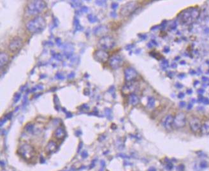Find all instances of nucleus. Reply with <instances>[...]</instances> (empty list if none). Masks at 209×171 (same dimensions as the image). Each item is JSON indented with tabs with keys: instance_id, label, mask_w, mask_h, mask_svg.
<instances>
[{
	"instance_id": "nucleus-1",
	"label": "nucleus",
	"mask_w": 209,
	"mask_h": 171,
	"mask_svg": "<svg viewBox=\"0 0 209 171\" xmlns=\"http://www.w3.org/2000/svg\"><path fill=\"white\" fill-rule=\"evenodd\" d=\"M46 25L45 19L41 16H37L27 22L26 28L30 33H38L45 30Z\"/></svg>"
},
{
	"instance_id": "nucleus-2",
	"label": "nucleus",
	"mask_w": 209,
	"mask_h": 171,
	"mask_svg": "<svg viewBox=\"0 0 209 171\" xmlns=\"http://www.w3.org/2000/svg\"><path fill=\"white\" fill-rule=\"evenodd\" d=\"M200 16V10L196 8H189L180 13V21L184 24H190Z\"/></svg>"
},
{
	"instance_id": "nucleus-3",
	"label": "nucleus",
	"mask_w": 209,
	"mask_h": 171,
	"mask_svg": "<svg viewBox=\"0 0 209 171\" xmlns=\"http://www.w3.org/2000/svg\"><path fill=\"white\" fill-rule=\"evenodd\" d=\"M46 6V3L42 0L31 1L28 4L26 12L28 16H36L42 12Z\"/></svg>"
},
{
	"instance_id": "nucleus-4",
	"label": "nucleus",
	"mask_w": 209,
	"mask_h": 171,
	"mask_svg": "<svg viewBox=\"0 0 209 171\" xmlns=\"http://www.w3.org/2000/svg\"><path fill=\"white\" fill-rule=\"evenodd\" d=\"M115 45L114 38L110 36L105 35L102 37L98 42V46L102 50H110Z\"/></svg>"
},
{
	"instance_id": "nucleus-5",
	"label": "nucleus",
	"mask_w": 209,
	"mask_h": 171,
	"mask_svg": "<svg viewBox=\"0 0 209 171\" xmlns=\"http://www.w3.org/2000/svg\"><path fill=\"white\" fill-rule=\"evenodd\" d=\"M18 152L19 155L22 156V157L26 160L31 158L35 155V149L31 146L28 144H24L19 148Z\"/></svg>"
},
{
	"instance_id": "nucleus-6",
	"label": "nucleus",
	"mask_w": 209,
	"mask_h": 171,
	"mask_svg": "<svg viewBox=\"0 0 209 171\" xmlns=\"http://www.w3.org/2000/svg\"><path fill=\"white\" fill-rule=\"evenodd\" d=\"M137 3L135 1L127 3L121 8L120 10V14L123 17L129 16L137 10Z\"/></svg>"
},
{
	"instance_id": "nucleus-7",
	"label": "nucleus",
	"mask_w": 209,
	"mask_h": 171,
	"mask_svg": "<svg viewBox=\"0 0 209 171\" xmlns=\"http://www.w3.org/2000/svg\"><path fill=\"white\" fill-rule=\"evenodd\" d=\"M186 116L183 112L178 113L173 118V128L179 129L182 128L186 126Z\"/></svg>"
},
{
	"instance_id": "nucleus-8",
	"label": "nucleus",
	"mask_w": 209,
	"mask_h": 171,
	"mask_svg": "<svg viewBox=\"0 0 209 171\" xmlns=\"http://www.w3.org/2000/svg\"><path fill=\"white\" fill-rule=\"evenodd\" d=\"M123 63V58L118 55L112 56L109 60V66L114 70H117L122 66Z\"/></svg>"
},
{
	"instance_id": "nucleus-9",
	"label": "nucleus",
	"mask_w": 209,
	"mask_h": 171,
	"mask_svg": "<svg viewBox=\"0 0 209 171\" xmlns=\"http://www.w3.org/2000/svg\"><path fill=\"white\" fill-rule=\"evenodd\" d=\"M23 46L22 39L18 37L13 38L8 45V49L12 52H17L21 49Z\"/></svg>"
},
{
	"instance_id": "nucleus-10",
	"label": "nucleus",
	"mask_w": 209,
	"mask_h": 171,
	"mask_svg": "<svg viewBox=\"0 0 209 171\" xmlns=\"http://www.w3.org/2000/svg\"><path fill=\"white\" fill-rule=\"evenodd\" d=\"M202 125V121L196 117H193L189 120V126L191 131L194 134L200 133Z\"/></svg>"
},
{
	"instance_id": "nucleus-11",
	"label": "nucleus",
	"mask_w": 209,
	"mask_h": 171,
	"mask_svg": "<svg viewBox=\"0 0 209 171\" xmlns=\"http://www.w3.org/2000/svg\"><path fill=\"white\" fill-rule=\"evenodd\" d=\"M94 59L100 63H105L109 59V55L104 50L100 49L96 51L93 54Z\"/></svg>"
},
{
	"instance_id": "nucleus-12",
	"label": "nucleus",
	"mask_w": 209,
	"mask_h": 171,
	"mask_svg": "<svg viewBox=\"0 0 209 171\" xmlns=\"http://www.w3.org/2000/svg\"><path fill=\"white\" fill-rule=\"evenodd\" d=\"M173 118L174 117L171 114H168L163 117L161 119V123L164 128L168 131H171L173 127Z\"/></svg>"
},
{
	"instance_id": "nucleus-13",
	"label": "nucleus",
	"mask_w": 209,
	"mask_h": 171,
	"mask_svg": "<svg viewBox=\"0 0 209 171\" xmlns=\"http://www.w3.org/2000/svg\"><path fill=\"white\" fill-rule=\"evenodd\" d=\"M138 76V73L133 68L128 67L124 70V78L126 82H132Z\"/></svg>"
},
{
	"instance_id": "nucleus-14",
	"label": "nucleus",
	"mask_w": 209,
	"mask_h": 171,
	"mask_svg": "<svg viewBox=\"0 0 209 171\" xmlns=\"http://www.w3.org/2000/svg\"><path fill=\"white\" fill-rule=\"evenodd\" d=\"M137 87V84L135 82H128L127 84H126L123 87V92L124 94H132V92L136 89Z\"/></svg>"
},
{
	"instance_id": "nucleus-15",
	"label": "nucleus",
	"mask_w": 209,
	"mask_h": 171,
	"mask_svg": "<svg viewBox=\"0 0 209 171\" xmlns=\"http://www.w3.org/2000/svg\"><path fill=\"white\" fill-rule=\"evenodd\" d=\"M108 32V28L106 26H99L93 30V33L96 36H103Z\"/></svg>"
},
{
	"instance_id": "nucleus-16",
	"label": "nucleus",
	"mask_w": 209,
	"mask_h": 171,
	"mask_svg": "<svg viewBox=\"0 0 209 171\" xmlns=\"http://www.w3.org/2000/svg\"><path fill=\"white\" fill-rule=\"evenodd\" d=\"M9 61V56L7 52H1L0 54V67L1 68L5 66Z\"/></svg>"
},
{
	"instance_id": "nucleus-17",
	"label": "nucleus",
	"mask_w": 209,
	"mask_h": 171,
	"mask_svg": "<svg viewBox=\"0 0 209 171\" xmlns=\"http://www.w3.org/2000/svg\"><path fill=\"white\" fill-rule=\"evenodd\" d=\"M200 133L204 135H209V119L204 121L202 123Z\"/></svg>"
},
{
	"instance_id": "nucleus-18",
	"label": "nucleus",
	"mask_w": 209,
	"mask_h": 171,
	"mask_svg": "<svg viewBox=\"0 0 209 171\" xmlns=\"http://www.w3.org/2000/svg\"><path fill=\"white\" fill-rule=\"evenodd\" d=\"M57 149V144L56 143H54V141H49L46 146L45 151H47V153H54V151Z\"/></svg>"
},
{
	"instance_id": "nucleus-19",
	"label": "nucleus",
	"mask_w": 209,
	"mask_h": 171,
	"mask_svg": "<svg viewBox=\"0 0 209 171\" xmlns=\"http://www.w3.org/2000/svg\"><path fill=\"white\" fill-rule=\"evenodd\" d=\"M54 135L56 137V138H57V139H64L65 137V135H66L65 130L62 128H61V127H59V128H57L56 130Z\"/></svg>"
},
{
	"instance_id": "nucleus-20",
	"label": "nucleus",
	"mask_w": 209,
	"mask_h": 171,
	"mask_svg": "<svg viewBox=\"0 0 209 171\" xmlns=\"http://www.w3.org/2000/svg\"><path fill=\"white\" fill-rule=\"evenodd\" d=\"M128 100H129V104L133 106L137 105L139 103V101H140L138 97L134 93H132L129 95Z\"/></svg>"
},
{
	"instance_id": "nucleus-21",
	"label": "nucleus",
	"mask_w": 209,
	"mask_h": 171,
	"mask_svg": "<svg viewBox=\"0 0 209 171\" xmlns=\"http://www.w3.org/2000/svg\"><path fill=\"white\" fill-rule=\"evenodd\" d=\"M155 101L153 97H149L147 101V106L149 108H153L155 105Z\"/></svg>"
},
{
	"instance_id": "nucleus-22",
	"label": "nucleus",
	"mask_w": 209,
	"mask_h": 171,
	"mask_svg": "<svg viewBox=\"0 0 209 171\" xmlns=\"http://www.w3.org/2000/svg\"><path fill=\"white\" fill-rule=\"evenodd\" d=\"M87 19H88L89 21L91 23H94L98 21V19H97L96 16L93 15V14H89L88 16H87Z\"/></svg>"
},
{
	"instance_id": "nucleus-23",
	"label": "nucleus",
	"mask_w": 209,
	"mask_h": 171,
	"mask_svg": "<svg viewBox=\"0 0 209 171\" xmlns=\"http://www.w3.org/2000/svg\"><path fill=\"white\" fill-rule=\"evenodd\" d=\"M74 26L75 27V29L77 31H80L82 30V27L80 26V24L79 23V20L77 19H75L74 21Z\"/></svg>"
},
{
	"instance_id": "nucleus-24",
	"label": "nucleus",
	"mask_w": 209,
	"mask_h": 171,
	"mask_svg": "<svg viewBox=\"0 0 209 171\" xmlns=\"http://www.w3.org/2000/svg\"><path fill=\"white\" fill-rule=\"evenodd\" d=\"M81 4H82V1H72L71 2V6L73 8L79 7Z\"/></svg>"
},
{
	"instance_id": "nucleus-25",
	"label": "nucleus",
	"mask_w": 209,
	"mask_h": 171,
	"mask_svg": "<svg viewBox=\"0 0 209 171\" xmlns=\"http://www.w3.org/2000/svg\"><path fill=\"white\" fill-rule=\"evenodd\" d=\"M34 128V125L31 123H28L25 126V130L28 132H32Z\"/></svg>"
},
{
	"instance_id": "nucleus-26",
	"label": "nucleus",
	"mask_w": 209,
	"mask_h": 171,
	"mask_svg": "<svg viewBox=\"0 0 209 171\" xmlns=\"http://www.w3.org/2000/svg\"><path fill=\"white\" fill-rule=\"evenodd\" d=\"M208 167V164L206 161H202L200 164V167L201 169H205Z\"/></svg>"
},
{
	"instance_id": "nucleus-27",
	"label": "nucleus",
	"mask_w": 209,
	"mask_h": 171,
	"mask_svg": "<svg viewBox=\"0 0 209 171\" xmlns=\"http://www.w3.org/2000/svg\"><path fill=\"white\" fill-rule=\"evenodd\" d=\"M21 96V93H16L15 95V96H14V102H15V103H17V102L19 100H20Z\"/></svg>"
},
{
	"instance_id": "nucleus-28",
	"label": "nucleus",
	"mask_w": 209,
	"mask_h": 171,
	"mask_svg": "<svg viewBox=\"0 0 209 171\" xmlns=\"http://www.w3.org/2000/svg\"><path fill=\"white\" fill-rule=\"evenodd\" d=\"M56 78H57V79L62 80V79H65V77H64V75L60 74V73H57V74L56 75Z\"/></svg>"
},
{
	"instance_id": "nucleus-29",
	"label": "nucleus",
	"mask_w": 209,
	"mask_h": 171,
	"mask_svg": "<svg viewBox=\"0 0 209 171\" xmlns=\"http://www.w3.org/2000/svg\"><path fill=\"white\" fill-rule=\"evenodd\" d=\"M95 3H96V4H98V5L100 6H103L106 4L105 1H96Z\"/></svg>"
},
{
	"instance_id": "nucleus-30",
	"label": "nucleus",
	"mask_w": 209,
	"mask_h": 171,
	"mask_svg": "<svg viewBox=\"0 0 209 171\" xmlns=\"http://www.w3.org/2000/svg\"><path fill=\"white\" fill-rule=\"evenodd\" d=\"M80 11L82 13H86V12H88V8L86 7H82L80 9Z\"/></svg>"
},
{
	"instance_id": "nucleus-31",
	"label": "nucleus",
	"mask_w": 209,
	"mask_h": 171,
	"mask_svg": "<svg viewBox=\"0 0 209 171\" xmlns=\"http://www.w3.org/2000/svg\"><path fill=\"white\" fill-rule=\"evenodd\" d=\"M173 164H172V163H170H170H168L167 165V169H168V170H171L172 169H173Z\"/></svg>"
},
{
	"instance_id": "nucleus-32",
	"label": "nucleus",
	"mask_w": 209,
	"mask_h": 171,
	"mask_svg": "<svg viewBox=\"0 0 209 171\" xmlns=\"http://www.w3.org/2000/svg\"><path fill=\"white\" fill-rule=\"evenodd\" d=\"M118 6H119V4L116 3H113L112 4V8L114 10H115L116 8H118Z\"/></svg>"
},
{
	"instance_id": "nucleus-33",
	"label": "nucleus",
	"mask_w": 209,
	"mask_h": 171,
	"mask_svg": "<svg viewBox=\"0 0 209 171\" xmlns=\"http://www.w3.org/2000/svg\"><path fill=\"white\" fill-rule=\"evenodd\" d=\"M54 57H55V58H56V59L57 60H61V55H59V54H56V55L54 56Z\"/></svg>"
},
{
	"instance_id": "nucleus-34",
	"label": "nucleus",
	"mask_w": 209,
	"mask_h": 171,
	"mask_svg": "<svg viewBox=\"0 0 209 171\" xmlns=\"http://www.w3.org/2000/svg\"><path fill=\"white\" fill-rule=\"evenodd\" d=\"M75 77V73H74V72H72V73H71V74H70L69 75H68V79H73V78H74Z\"/></svg>"
},
{
	"instance_id": "nucleus-35",
	"label": "nucleus",
	"mask_w": 209,
	"mask_h": 171,
	"mask_svg": "<svg viewBox=\"0 0 209 171\" xmlns=\"http://www.w3.org/2000/svg\"><path fill=\"white\" fill-rule=\"evenodd\" d=\"M56 43L58 46H60L61 44V41L60 38H57L56 40Z\"/></svg>"
},
{
	"instance_id": "nucleus-36",
	"label": "nucleus",
	"mask_w": 209,
	"mask_h": 171,
	"mask_svg": "<svg viewBox=\"0 0 209 171\" xmlns=\"http://www.w3.org/2000/svg\"><path fill=\"white\" fill-rule=\"evenodd\" d=\"M178 169L180 170V171H183L184 170V166L183 165H179V167H178Z\"/></svg>"
},
{
	"instance_id": "nucleus-37",
	"label": "nucleus",
	"mask_w": 209,
	"mask_h": 171,
	"mask_svg": "<svg viewBox=\"0 0 209 171\" xmlns=\"http://www.w3.org/2000/svg\"><path fill=\"white\" fill-rule=\"evenodd\" d=\"M87 155H87V151H83V152L82 153V156H83V158H86V157H87Z\"/></svg>"
},
{
	"instance_id": "nucleus-38",
	"label": "nucleus",
	"mask_w": 209,
	"mask_h": 171,
	"mask_svg": "<svg viewBox=\"0 0 209 171\" xmlns=\"http://www.w3.org/2000/svg\"><path fill=\"white\" fill-rule=\"evenodd\" d=\"M116 16H117V14H116L115 13H112V14H111V16H112V17H116Z\"/></svg>"
},
{
	"instance_id": "nucleus-39",
	"label": "nucleus",
	"mask_w": 209,
	"mask_h": 171,
	"mask_svg": "<svg viewBox=\"0 0 209 171\" xmlns=\"http://www.w3.org/2000/svg\"><path fill=\"white\" fill-rule=\"evenodd\" d=\"M149 171H155V169L153 167H151L149 169Z\"/></svg>"
}]
</instances>
